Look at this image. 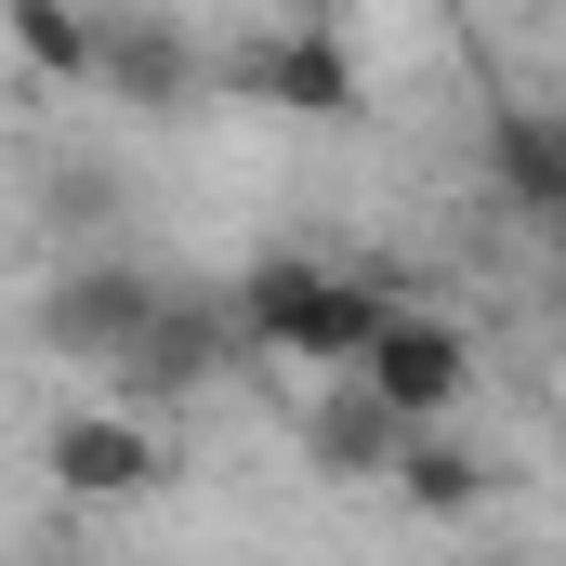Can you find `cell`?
<instances>
[{"label":"cell","mask_w":566,"mask_h":566,"mask_svg":"<svg viewBox=\"0 0 566 566\" xmlns=\"http://www.w3.org/2000/svg\"><path fill=\"white\" fill-rule=\"evenodd\" d=\"M382 303H396V290L277 251V264H251V277L224 290V329H238V356H303L316 382H343V369H356V343L382 329Z\"/></svg>","instance_id":"cell-1"},{"label":"cell","mask_w":566,"mask_h":566,"mask_svg":"<svg viewBox=\"0 0 566 566\" xmlns=\"http://www.w3.org/2000/svg\"><path fill=\"white\" fill-rule=\"evenodd\" d=\"M343 382H356L396 434H461V409H474V329L434 316V303H382V329L356 343Z\"/></svg>","instance_id":"cell-2"},{"label":"cell","mask_w":566,"mask_h":566,"mask_svg":"<svg viewBox=\"0 0 566 566\" xmlns=\"http://www.w3.org/2000/svg\"><path fill=\"white\" fill-rule=\"evenodd\" d=\"M40 488L66 514H133V501L171 488V434L133 422V409H66V422L40 434Z\"/></svg>","instance_id":"cell-3"},{"label":"cell","mask_w":566,"mask_h":566,"mask_svg":"<svg viewBox=\"0 0 566 566\" xmlns=\"http://www.w3.org/2000/svg\"><path fill=\"white\" fill-rule=\"evenodd\" d=\"M158 303H171V277H145V264H66V277L40 290V343L119 382V369H133V343L158 329Z\"/></svg>","instance_id":"cell-4"},{"label":"cell","mask_w":566,"mask_h":566,"mask_svg":"<svg viewBox=\"0 0 566 566\" xmlns=\"http://www.w3.org/2000/svg\"><path fill=\"white\" fill-rule=\"evenodd\" d=\"M224 80L251 93V106H290V119H343L356 106V53H343V27H251L238 53H224Z\"/></svg>","instance_id":"cell-5"},{"label":"cell","mask_w":566,"mask_h":566,"mask_svg":"<svg viewBox=\"0 0 566 566\" xmlns=\"http://www.w3.org/2000/svg\"><path fill=\"white\" fill-rule=\"evenodd\" d=\"M93 93H133V106H198V80H211V53L171 27V13H93V66H80Z\"/></svg>","instance_id":"cell-6"},{"label":"cell","mask_w":566,"mask_h":566,"mask_svg":"<svg viewBox=\"0 0 566 566\" xmlns=\"http://www.w3.org/2000/svg\"><path fill=\"white\" fill-rule=\"evenodd\" d=\"M488 171H501V211L554 224L566 211V106H488Z\"/></svg>","instance_id":"cell-7"},{"label":"cell","mask_w":566,"mask_h":566,"mask_svg":"<svg viewBox=\"0 0 566 566\" xmlns=\"http://www.w3.org/2000/svg\"><path fill=\"white\" fill-rule=\"evenodd\" d=\"M382 488H396L409 514H488V501H501V474H488V448H474V434H409Z\"/></svg>","instance_id":"cell-8"},{"label":"cell","mask_w":566,"mask_h":566,"mask_svg":"<svg viewBox=\"0 0 566 566\" xmlns=\"http://www.w3.org/2000/svg\"><path fill=\"white\" fill-rule=\"evenodd\" d=\"M303 448H316V474H356V488H382L409 434L382 422V409H369L356 382H316V409H303Z\"/></svg>","instance_id":"cell-9"},{"label":"cell","mask_w":566,"mask_h":566,"mask_svg":"<svg viewBox=\"0 0 566 566\" xmlns=\"http://www.w3.org/2000/svg\"><path fill=\"white\" fill-rule=\"evenodd\" d=\"M0 40H13V66H40V80H80V66H93V13H80V0H13Z\"/></svg>","instance_id":"cell-10"},{"label":"cell","mask_w":566,"mask_h":566,"mask_svg":"<svg viewBox=\"0 0 566 566\" xmlns=\"http://www.w3.org/2000/svg\"><path fill=\"white\" fill-rule=\"evenodd\" d=\"M474 566H514V554H474Z\"/></svg>","instance_id":"cell-11"}]
</instances>
